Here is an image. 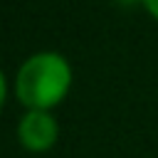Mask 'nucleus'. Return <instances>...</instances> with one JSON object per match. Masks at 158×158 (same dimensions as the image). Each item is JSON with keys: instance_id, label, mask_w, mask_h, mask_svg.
Wrapping results in <instances>:
<instances>
[{"instance_id": "nucleus-1", "label": "nucleus", "mask_w": 158, "mask_h": 158, "mask_svg": "<svg viewBox=\"0 0 158 158\" xmlns=\"http://www.w3.org/2000/svg\"><path fill=\"white\" fill-rule=\"evenodd\" d=\"M72 86V64L59 52L30 54L15 74V96L27 111H52Z\"/></svg>"}, {"instance_id": "nucleus-2", "label": "nucleus", "mask_w": 158, "mask_h": 158, "mask_svg": "<svg viewBox=\"0 0 158 158\" xmlns=\"http://www.w3.org/2000/svg\"><path fill=\"white\" fill-rule=\"evenodd\" d=\"M59 138V123L52 111H25L17 121V141L30 153L49 151Z\"/></svg>"}, {"instance_id": "nucleus-4", "label": "nucleus", "mask_w": 158, "mask_h": 158, "mask_svg": "<svg viewBox=\"0 0 158 158\" xmlns=\"http://www.w3.org/2000/svg\"><path fill=\"white\" fill-rule=\"evenodd\" d=\"M5 99H7V81H5L2 69H0V111H2V106H5Z\"/></svg>"}, {"instance_id": "nucleus-3", "label": "nucleus", "mask_w": 158, "mask_h": 158, "mask_svg": "<svg viewBox=\"0 0 158 158\" xmlns=\"http://www.w3.org/2000/svg\"><path fill=\"white\" fill-rule=\"evenodd\" d=\"M141 5L153 20H158V0H141Z\"/></svg>"}]
</instances>
